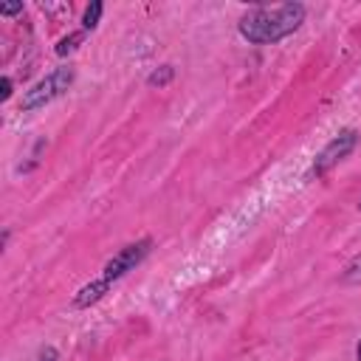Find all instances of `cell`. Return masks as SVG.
Segmentation results:
<instances>
[{"instance_id":"cell-1","label":"cell","mask_w":361,"mask_h":361,"mask_svg":"<svg viewBox=\"0 0 361 361\" xmlns=\"http://www.w3.org/2000/svg\"><path fill=\"white\" fill-rule=\"evenodd\" d=\"M305 23V6L302 3H282L274 8H251L240 17V34L254 45H271L293 34Z\"/></svg>"},{"instance_id":"cell-2","label":"cell","mask_w":361,"mask_h":361,"mask_svg":"<svg viewBox=\"0 0 361 361\" xmlns=\"http://www.w3.org/2000/svg\"><path fill=\"white\" fill-rule=\"evenodd\" d=\"M71 82H73V68H71V65L54 68L48 76H42L37 85H31V87L25 90V96H23V104H20V107H23L25 113L39 110V107H45L48 102L59 99V96L71 87Z\"/></svg>"},{"instance_id":"cell-3","label":"cell","mask_w":361,"mask_h":361,"mask_svg":"<svg viewBox=\"0 0 361 361\" xmlns=\"http://www.w3.org/2000/svg\"><path fill=\"white\" fill-rule=\"evenodd\" d=\"M149 248H152V240H149V237H144V240H138V243L124 245L116 257H110V259H107V265H104V271H102V279L113 282V279L124 276L127 271H133V268H135V265L149 254Z\"/></svg>"},{"instance_id":"cell-4","label":"cell","mask_w":361,"mask_h":361,"mask_svg":"<svg viewBox=\"0 0 361 361\" xmlns=\"http://www.w3.org/2000/svg\"><path fill=\"white\" fill-rule=\"evenodd\" d=\"M355 147V130H344V133H338L319 155H316V164H313V172L316 175H324L330 166H336L344 155H350V149Z\"/></svg>"},{"instance_id":"cell-5","label":"cell","mask_w":361,"mask_h":361,"mask_svg":"<svg viewBox=\"0 0 361 361\" xmlns=\"http://www.w3.org/2000/svg\"><path fill=\"white\" fill-rule=\"evenodd\" d=\"M110 290V282L107 279H93L90 285H85V288H79V293L73 296V307H90V305H96L104 293Z\"/></svg>"},{"instance_id":"cell-6","label":"cell","mask_w":361,"mask_h":361,"mask_svg":"<svg viewBox=\"0 0 361 361\" xmlns=\"http://www.w3.org/2000/svg\"><path fill=\"white\" fill-rule=\"evenodd\" d=\"M85 42V31H73V34H68V37H62L59 42H56V56H68V54H73L79 45Z\"/></svg>"},{"instance_id":"cell-7","label":"cell","mask_w":361,"mask_h":361,"mask_svg":"<svg viewBox=\"0 0 361 361\" xmlns=\"http://www.w3.org/2000/svg\"><path fill=\"white\" fill-rule=\"evenodd\" d=\"M172 76H175V68H172V65H161L158 71L149 73L147 85H149V87H166V85L172 82Z\"/></svg>"},{"instance_id":"cell-8","label":"cell","mask_w":361,"mask_h":361,"mask_svg":"<svg viewBox=\"0 0 361 361\" xmlns=\"http://www.w3.org/2000/svg\"><path fill=\"white\" fill-rule=\"evenodd\" d=\"M102 11H104V6H102L99 0H93V3L85 8V14H82V25H85V31H93V28L99 25V17H102Z\"/></svg>"},{"instance_id":"cell-9","label":"cell","mask_w":361,"mask_h":361,"mask_svg":"<svg viewBox=\"0 0 361 361\" xmlns=\"http://www.w3.org/2000/svg\"><path fill=\"white\" fill-rule=\"evenodd\" d=\"M20 11H23V3H6V6H0V14H3V17L20 14Z\"/></svg>"},{"instance_id":"cell-10","label":"cell","mask_w":361,"mask_h":361,"mask_svg":"<svg viewBox=\"0 0 361 361\" xmlns=\"http://www.w3.org/2000/svg\"><path fill=\"white\" fill-rule=\"evenodd\" d=\"M0 87H3V90H0V99L6 102V99L11 96V79H8V76H3V79H0Z\"/></svg>"},{"instance_id":"cell-11","label":"cell","mask_w":361,"mask_h":361,"mask_svg":"<svg viewBox=\"0 0 361 361\" xmlns=\"http://www.w3.org/2000/svg\"><path fill=\"white\" fill-rule=\"evenodd\" d=\"M358 361H361V341H358Z\"/></svg>"}]
</instances>
